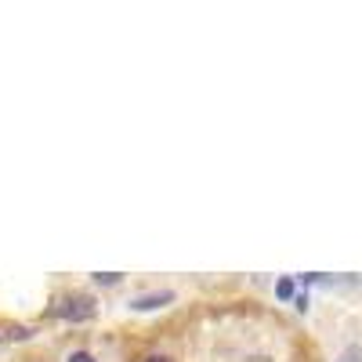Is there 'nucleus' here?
<instances>
[{"label":"nucleus","instance_id":"obj_4","mask_svg":"<svg viewBox=\"0 0 362 362\" xmlns=\"http://www.w3.org/2000/svg\"><path fill=\"white\" fill-rule=\"evenodd\" d=\"M98 283H105V286H112V283H119V276H116V272H105V276H95Z\"/></svg>","mask_w":362,"mask_h":362},{"label":"nucleus","instance_id":"obj_3","mask_svg":"<svg viewBox=\"0 0 362 362\" xmlns=\"http://www.w3.org/2000/svg\"><path fill=\"white\" fill-rule=\"evenodd\" d=\"M276 293H279L283 300H290V297H293V283H290V279H279V286H276Z\"/></svg>","mask_w":362,"mask_h":362},{"label":"nucleus","instance_id":"obj_6","mask_svg":"<svg viewBox=\"0 0 362 362\" xmlns=\"http://www.w3.org/2000/svg\"><path fill=\"white\" fill-rule=\"evenodd\" d=\"M247 362H272V358H247Z\"/></svg>","mask_w":362,"mask_h":362},{"label":"nucleus","instance_id":"obj_1","mask_svg":"<svg viewBox=\"0 0 362 362\" xmlns=\"http://www.w3.org/2000/svg\"><path fill=\"white\" fill-rule=\"evenodd\" d=\"M174 300V293L170 290H160V293H145V297H134L131 300V308L134 312H153V308H163V305H170Z\"/></svg>","mask_w":362,"mask_h":362},{"label":"nucleus","instance_id":"obj_2","mask_svg":"<svg viewBox=\"0 0 362 362\" xmlns=\"http://www.w3.org/2000/svg\"><path fill=\"white\" fill-rule=\"evenodd\" d=\"M66 362H98V358L90 355V351H69V355H66Z\"/></svg>","mask_w":362,"mask_h":362},{"label":"nucleus","instance_id":"obj_5","mask_svg":"<svg viewBox=\"0 0 362 362\" xmlns=\"http://www.w3.org/2000/svg\"><path fill=\"white\" fill-rule=\"evenodd\" d=\"M145 362H170V358H167V355H148Z\"/></svg>","mask_w":362,"mask_h":362}]
</instances>
